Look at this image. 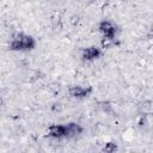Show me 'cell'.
I'll list each match as a JSON object with an SVG mask.
<instances>
[{"instance_id": "obj_5", "label": "cell", "mask_w": 153, "mask_h": 153, "mask_svg": "<svg viewBox=\"0 0 153 153\" xmlns=\"http://www.w3.org/2000/svg\"><path fill=\"white\" fill-rule=\"evenodd\" d=\"M100 56V50L97 47H88L86 49H84L82 51V59L91 61V60H96Z\"/></svg>"}, {"instance_id": "obj_2", "label": "cell", "mask_w": 153, "mask_h": 153, "mask_svg": "<svg viewBox=\"0 0 153 153\" xmlns=\"http://www.w3.org/2000/svg\"><path fill=\"white\" fill-rule=\"evenodd\" d=\"M36 45L35 39L25 33H17L12 37V41L10 43L11 49L13 50H31Z\"/></svg>"}, {"instance_id": "obj_1", "label": "cell", "mask_w": 153, "mask_h": 153, "mask_svg": "<svg viewBox=\"0 0 153 153\" xmlns=\"http://www.w3.org/2000/svg\"><path fill=\"white\" fill-rule=\"evenodd\" d=\"M82 131V127L78 123L68 124H53L48 128V135L54 139H69Z\"/></svg>"}, {"instance_id": "obj_4", "label": "cell", "mask_w": 153, "mask_h": 153, "mask_svg": "<svg viewBox=\"0 0 153 153\" xmlns=\"http://www.w3.org/2000/svg\"><path fill=\"white\" fill-rule=\"evenodd\" d=\"M91 91H92L91 87H85V86H79V85L73 86V87L69 90L71 94H72L73 97H76V98H84V97H87V96L91 93Z\"/></svg>"}, {"instance_id": "obj_3", "label": "cell", "mask_w": 153, "mask_h": 153, "mask_svg": "<svg viewBox=\"0 0 153 153\" xmlns=\"http://www.w3.org/2000/svg\"><path fill=\"white\" fill-rule=\"evenodd\" d=\"M99 31L103 33L104 37H106L108 39H114L116 37V33H117V29H116V25L112 23V22H109V20H104L100 23L99 25Z\"/></svg>"}]
</instances>
